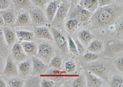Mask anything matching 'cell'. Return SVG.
I'll return each mask as SVG.
<instances>
[{
  "label": "cell",
  "mask_w": 123,
  "mask_h": 87,
  "mask_svg": "<svg viewBox=\"0 0 123 87\" xmlns=\"http://www.w3.org/2000/svg\"><path fill=\"white\" fill-rule=\"evenodd\" d=\"M11 5V0H0V11L5 10Z\"/></svg>",
  "instance_id": "39"
},
{
  "label": "cell",
  "mask_w": 123,
  "mask_h": 87,
  "mask_svg": "<svg viewBox=\"0 0 123 87\" xmlns=\"http://www.w3.org/2000/svg\"><path fill=\"white\" fill-rule=\"evenodd\" d=\"M79 5L92 13H94L98 8V0H81Z\"/></svg>",
  "instance_id": "25"
},
{
  "label": "cell",
  "mask_w": 123,
  "mask_h": 87,
  "mask_svg": "<svg viewBox=\"0 0 123 87\" xmlns=\"http://www.w3.org/2000/svg\"><path fill=\"white\" fill-rule=\"evenodd\" d=\"M11 1L16 11L30 10L32 7L30 0H11Z\"/></svg>",
  "instance_id": "27"
},
{
  "label": "cell",
  "mask_w": 123,
  "mask_h": 87,
  "mask_svg": "<svg viewBox=\"0 0 123 87\" xmlns=\"http://www.w3.org/2000/svg\"><path fill=\"white\" fill-rule=\"evenodd\" d=\"M11 55L15 62H18V63L27 60L28 56L24 52L21 44L19 42H15L11 47Z\"/></svg>",
  "instance_id": "11"
},
{
  "label": "cell",
  "mask_w": 123,
  "mask_h": 87,
  "mask_svg": "<svg viewBox=\"0 0 123 87\" xmlns=\"http://www.w3.org/2000/svg\"><path fill=\"white\" fill-rule=\"evenodd\" d=\"M65 71L60 70V69H55L50 67L44 74L41 75V77H44L45 79H48L53 82H60L63 80L66 77Z\"/></svg>",
  "instance_id": "10"
},
{
  "label": "cell",
  "mask_w": 123,
  "mask_h": 87,
  "mask_svg": "<svg viewBox=\"0 0 123 87\" xmlns=\"http://www.w3.org/2000/svg\"><path fill=\"white\" fill-rule=\"evenodd\" d=\"M87 49L88 52L98 54L104 49V42L99 39H92L87 45Z\"/></svg>",
  "instance_id": "24"
},
{
  "label": "cell",
  "mask_w": 123,
  "mask_h": 87,
  "mask_svg": "<svg viewBox=\"0 0 123 87\" xmlns=\"http://www.w3.org/2000/svg\"><path fill=\"white\" fill-rule=\"evenodd\" d=\"M31 72L33 75H41L46 72L49 67L48 64L45 63L43 61L36 57L35 56H31Z\"/></svg>",
  "instance_id": "9"
},
{
  "label": "cell",
  "mask_w": 123,
  "mask_h": 87,
  "mask_svg": "<svg viewBox=\"0 0 123 87\" xmlns=\"http://www.w3.org/2000/svg\"><path fill=\"white\" fill-rule=\"evenodd\" d=\"M94 36L91 31L87 29L81 30L77 34V38L84 45L87 46L89 44L93 39Z\"/></svg>",
  "instance_id": "21"
},
{
  "label": "cell",
  "mask_w": 123,
  "mask_h": 87,
  "mask_svg": "<svg viewBox=\"0 0 123 87\" xmlns=\"http://www.w3.org/2000/svg\"><path fill=\"white\" fill-rule=\"evenodd\" d=\"M123 14V7L116 4L98 7L89 20L91 29L100 30L112 25Z\"/></svg>",
  "instance_id": "1"
},
{
  "label": "cell",
  "mask_w": 123,
  "mask_h": 87,
  "mask_svg": "<svg viewBox=\"0 0 123 87\" xmlns=\"http://www.w3.org/2000/svg\"><path fill=\"white\" fill-rule=\"evenodd\" d=\"M82 25L78 20L74 18H69L65 22L66 30L70 34L74 33Z\"/></svg>",
  "instance_id": "23"
},
{
  "label": "cell",
  "mask_w": 123,
  "mask_h": 87,
  "mask_svg": "<svg viewBox=\"0 0 123 87\" xmlns=\"http://www.w3.org/2000/svg\"><path fill=\"white\" fill-rule=\"evenodd\" d=\"M109 86L111 87H123V76L119 75H115L113 76L109 82Z\"/></svg>",
  "instance_id": "32"
},
{
  "label": "cell",
  "mask_w": 123,
  "mask_h": 87,
  "mask_svg": "<svg viewBox=\"0 0 123 87\" xmlns=\"http://www.w3.org/2000/svg\"><path fill=\"white\" fill-rule=\"evenodd\" d=\"M2 74L6 77H17L18 76L17 66L11 55H9L6 58Z\"/></svg>",
  "instance_id": "8"
},
{
  "label": "cell",
  "mask_w": 123,
  "mask_h": 87,
  "mask_svg": "<svg viewBox=\"0 0 123 87\" xmlns=\"http://www.w3.org/2000/svg\"><path fill=\"white\" fill-rule=\"evenodd\" d=\"M0 14L3 18L5 27H13L15 20V12L14 9L7 8L5 10L0 11Z\"/></svg>",
  "instance_id": "18"
},
{
  "label": "cell",
  "mask_w": 123,
  "mask_h": 87,
  "mask_svg": "<svg viewBox=\"0 0 123 87\" xmlns=\"http://www.w3.org/2000/svg\"><path fill=\"white\" fill-rule=\"evenodd\" d=\"M92 14L93 13L86 10L79 4H76L74 5L69 14V18H76L81 23V25H83L89 22Z\"/></svg>",
  "instance_id": "4"
},
{
  "label": "cell",
  "mask_w": 123,
  "mask_h": 87,
  "mask_svg": "<svg viewBox=\"0 0 123 87\" xmlns=\"http://www.w3.org/2000/svg\"><path fill=\"white\" fill-rule=\"evenodd\" d=\"M98 58H99V55H98V54L92 53L90 52H85L84 54L82 55V59L87 63H91L92 62L97 61Z\"/></svg>",
  "instance_id": "30"
},
{
  "label": "cell",
  "mask_w": 123,
  "mask_h": 87,
  "mask_svg": "<svg viewBox=\"0 0 123 87\" xmlns=\"http://www.w3.org/2000/svg\"><path fill=\"white\" fill-rule=\"evenodd\" d=\"M84 76L86 80V87H100L104 84V80L89 71H86Z\"/></svg>",
  "instance_id": "16"
},
{
  "label": "cell",
  "mask_w": 123,
  "mask_h": 87,
  "mask_svg": "<svg viewBox=\"0 0 123 87\" xmlns=\"http://www.w3.org/2000/svg\"><path fill=\"white\" fill-rule=\"evenodd\" d=\"M70 4L67 0H62L59 4L57 12L50 23L54 27H60L65 22L68 14L70 12Z\"/></svg>",
  "instance_id": "2"
},
{
  "label": "cell",
  "mask_w": 123,
  "mask_h": 87,
  "mask_svg": "<svg viewBox=\"0 0 123 87\" xmlns=\"http://www.w3.org/2000/svg\"><path fill=\"white\" fill-rule=\"evenodd\" d=\"M91 63L87 70L99 77L103 80H107L109 76V69L107 65L102 62H97V61Z\"/></svg>",
  "instance_id": "5"
},
{
  "label": "cell",
  "mask_w": 123,
  "mask_h": 87,
  "mask_svg": "<svg viewBox=\"0 0 123 87\" xmlns=\"http://www.w3.org/2000/svg\"><path fill=\"white\" fill-rule=\"evenodd\" d=\"M4 26V22L2 16L0 14V27H3Z\"/></svg>",
  "instance_id": "44"
},
{
  "label": "cell",
  "mask_w": 123,
  "mask_h": 87,
  "mask_svg": "<svg viewBox=\"0 0 123 87\" xmlns=\"http://www.w3.org/2000/svg\"><path fill=\"white\" fill-rule=\"evenodd\" d=\"M123 41L111 40L107 42L106 50L110 54H116L123 50Z\"/></svg>",
  "instance_id": "22"
},
{
  "label": "cell",
  "mask_w": 123,
  "mask_h": 87,
  "mask_svg": "<svg viewBox=\"0 0 123 87\" xmlns=\"http://www.w3.org/2000/svg\"><path fill=\"white\" fill-rule=\"evenodd\" d=\"M81 0H67V1L70 3L71 5H76V4H78V3H80V1Z\"/></svg>",
  "instance_id": "42"
},
{
  "label": "cell",
  "mask_w": 123,
  "mask_h": 87,
  "mask_svg": "<svg viewBox=\"0 0 123 87\" xmlns=\"http://www.w3.org/2000/svg\"><path fill=\"white\" fill-rule=\"evenodd\" d=\"M54 82L48 79H43L41 80L40 87H52L54 86Z\"/></svg>",
  "instance_id": "40"
},
{
  "label": "cell",
  "mask_w": 123,
  "mask_h": 87,
  "mask_svg": "<svg viewBox=\"0 0 123 87\" xmlns=\"http://www.w3.org/2000/svg\"></svg>",
  "instance_id": "46"
},
{
  "label": "cell",
  "mask_w": 123,
  "mask_h": 87,
  "mask_svg": "<svg viewBox=\"0 0 123 87\" xmlns=\"http://www.w3.org/2000/svg\"><path fill=\"white\" fill-rule=\"evenodd\" d=\"M30 25H32V23L29 12L24 11L18 14V16L15 17L13 27H28Z\"/></svg>",
  "instance_id": "15"
},
{
  "label": "cell",
  "mask_w": 123,
  "mask_h": 87,
  "mask_svg": "<svg viewBox=\"0 0 123 87\" xmlns=\"http://www.w3.org/2000/svg\"><path fill=\"white\" fill-rule=\"evenodd\" d=\"M76 69V65L73 61H67L65 63V71L67 73H73Z\"/></svg>",
  "instance_id": "35"
},
{
  "label": "cell",
  "mask_w": 123,
  "mask_h": 87,
  "mask_svg": "<svg viewBox=\"0 0 123 87\" xmlns=\"http://www.w3.org/2000/svg\"><path fill=\"white\" fill-rule=\"evenodd\" d=\"M114 0H98V7H103V6H109L113 4Z\"/></svg>",
  "instance_id": "41"
},
{
  "label": "cell",
  "mask_w": 123,
  "mask_h": 87,
  "mask_svg": "<svg viewBox=\"0 0 123 87\" xmlns=\"http://www.w3.org/2000/svg\"><path fill=\"white\" fill-rule=\"evenodd\" d=\"M29 14L31 20L32 25L34 27H42L48 24V20L44 12L39 7L31 8L30 9Z\"/></svg>",
  "instance_id": "7"
},
{
  "label": "cell",
  "mask_w": 123,
  "mask_h": 87,
  "mask_svg": "<svg viewBox=\"0 0 123 87\" xmlns=\"http://www.w3.org/2000/svg\"><path fill=\"white\" fill-rule=\"evenodd\" d=\"M37 57L48 64L52 57L54 56V49L50 44L47 42H41L38 45Z\"/></svg>",
  "instance_id": "3"
},
{
  "label": "cell",
  "mask_w": 123,
  "mask_h": 87,
  "mask_svg": "<svg viewBox=\"0 0 123 87\" xmlns=\"http://www.w3.org/2000/svg\"><path fill=\"white\" fill-rule=\"evenodd\" d=\"M33 33L35 38L39 39L48 40V41L53 40L52 34L49 28L45 26L34 27Z\"/></svg>",
  "instance_id": "17"
},
{
  "label": "cell",
  "mask_w": 123,
  "mask_h": 87,
  "mask_svg": "<svg viewBox=\"0 0 123 87\" xmlns=\"http://www.w3.org/2000/svg\"><path fill=\"white\" fill-rule=\"evenodd\" d=\"M115 66L117 70L123 73V56L117 58L115 61Z\"/></svg>",
  "instance_id": "38"
},
{
  "label": "cell",
  "mask_w": 123,
  "mask_h": 87,
  "mask_svg": "<svg viewBox=\"0 0 123 87\" xmlns=\"http://www.w3.org/2000/svg\"><path fill=\"white\" fill-rule=\"evenodd\" d=\"M3 34V38L6 45L9 48L11 47L15 42H16L17 36L15 34V31L11 27H4L2 28Z\"/></svg>",
  "instance_id": "14"
},
{
  "label": "cell",
  "mask_w": 123,
  "mask_h": 87,
  "mask_svg": "<svg viewBox=\"0 0 123 87\" xmlns=\"http://www.w3.org/2000/svg\"><path fill=\"white\" fill-rule=\"evenodd\" d=\"M67 39L68 50H69V52L74 56H79L80 54H79L78 51L77 50L76 45L75 42H74L73 38L68 35Z\"/></svg>",
  "instance_id": "29"
},
{
  "label": "cell",
  "mask_w": 123,
  "mask_h": 87,
  "mask_svg": "<svg viewBox=\"0 0 123 87\" xmlns=\"http://www.w3.org/2000/svg\"><path fill=\"white\" fill-rule=\"evenodd\" d=\"M115 1H116L117 3H119V4H121V3H123V0H115Z\"/></svg>",
  "instance_id": "45"
},
{
  "label": "cell",
  "mask_w": 123,
  "mask_h": 87,
  "mask_svg": "<svg viewBox=\"0 0 123 87\" xmlns=\"http://www.w3.org/2000/svg\"><path fill=\"white\" fill-rule=\"evenodd\" d=\"M24 85V80L21 77H12L7 81V85L9 87H22Z\"/></svg>",
  "instance_id": "31"
},
{
  "label": "cell",
  "mask_w": 123,
  "mask_h": 87,
  "mask_svg": "<svg viewBox=\"0 0 123 87\" xmlns=\"http://www.w3.org/2000/svg\"><path fill=\"white\" fill-rule=\"evenodd\" d=\"M24 52L29 56H35L37 55L38 46L33 41H23L21 43Z\"/></svg>",
  "instance_id": "20"
},
{
  "label": "cell",
  "mask_w": 123,
  "mask_h": 87,
  "mask_svg": "<svg viewBox=\"0 0 123 87\" xmlns=\"http://www.w3.org/2000/svg\"><path fill=\"white\" fill-rule=\"evenodd\" d=\"M49 30L52 34L53 40L55 41L58 48L63 53H67L68 50L67 47V39L64 34L56 27L52 25L49 27Z\"/></svg>",
  "instance_id": "6"
},
{
  "label": "cell",
  "mask_w": 123,
  "mask_h": 87,
  "mask_svg": "<svg viewBox=\"0 0 123 87\" xmlns=\"http://www.w3.org/2000/svg\"><path fill=\"white\" fill-rule=\"evenodd\" d=\"M60 2L61 1L60 0H51L46 5L44 14L49 23H50L53 20Z\"/></svg>",
  "instance_id": "13"
},
{
  "label": "cell",
  "mask_w": 123,
  "mask_h": 87,
  "mask_svg": "<svg viewBox=\"0 0 123 87\" xmlns=\"http://www.w3.org/2000/svg\"><path fill=\"white\" fill-rule=\"evenodd\" d=\"M31 3L40 9L45 8L46 5L51 1V0H30Z\"/></svg>",
  "instance_id": "36"
},
{
  "label": "cell",
  "mask_w": 123,
  "mask_h": 87,
  "mask_svg": "<svg viewBox=\"0 0 123 87\" xmlns=\"http://www.w3.org/2000/svg\"><path fill=\"white\" fill-rule=\"evenodd\" d=\"M73 87H86V80L84 75H80L73 80L71 83Z\"/></svg>",
  "instance_id": "33"
},
{
  "label": "cell",
  "mask_w": 123,
  "mask_h": 87,
  "mask_svg": "<svg viewBox=\"0 0 123 87\" xmlns=\"http://www.w3.org/2000/svg\"><path fill=\"white\" fill-rule=\"evenodd\" d=\"M9 55V47L3 38L2 28H0V74L3 71L5 61Z\"/></svg>",
  "instance_id": "12"
},
{
  "label": "cell",
  "mask_w": 123,
  "mask_h": 87,
  "mask_svg": "<svg viewBox=\"0 0 123 87\" xmlns=\"http://www.w3.org/2000/svg\"><path fill=\"white\" fill-rule=\"evenodd\" d=\"M15 34L19 43H21L23 41H33L35 38L34 33L32 31L18 30L15 31Z\"/></svg>",
  "instance_id": "26"
},
{
  "label": "cell",
  "mask_w": 123,
  "mask_h": 87,
  "mask_svg": "<svg viewBox=\"0 0 123 87\" xmlns=\"http://www.w3.org/2000/svg\"><path fill=\"white\" fill-rule=\"evenodd\" d=\"M31 61L28 60H25L23 61L20 62L17 65L18 76L22 79H25L31 72Z\"/></svg>",
  "instance_id": "19"
},
{
  "label": "cell",
  "mask_w": 123,
  "mask_h": 87,
  "mask_svg": "<svg viewBox=\"0 0 123 87\" xmlns=\"http://www.w3.org/2000/svg\"><path fill=\"white\" fill-rule=\"evenodd\" d=\"M24 80V87H40V82L41 79L37 76H28Z\"/></svg>",
  "instance_id": "28"
},
{
  "label": "cell",
  "mask_w": 123,
  "mask_h": 87,
  "mask_svg": "<svg viewBox=\"0 0 123 87\" xmlns=\"http://www.w3.org/2000/svg\"><path fill=\"white\" fill-rule=\"evenodd\" d=\"M7 83L2 79H0V87H7Z\"/></svg>",
  "instance_id": "43"
},
{
  "label": "cell",
  "mask_w": 123,
  "mask_h": 87,
  "mask_svg": "<svg viewBox=\"0 0 123 87\" xmlns=\"http://www.w3.org/2000/svg\"><path fill=\"white\" fill-rule=\"evenodd\" d=\"M74 42H75L76 45L77 50L78 51V53L80 54V55H82L84 54V52H86L85 47H84V45H83V44L81 43V41L76 38H73Z\"/></svg>",
  "instance_id": "37"
},
{
  "label": "cell",
  "mask_w": 123,
  "mask_h": 87,
  "mask_svg": "<svg viewBox=\"0 0 123 87\" xmlns=\"http://www.w3.org/2000/svg\"><path fill=\"white\" fill-rule=\"evenodd\" d=\"M49 67L55 68V69H60L62 65V60L61 58L59 56H54L51 58L49 63H48Z\"/></svg>",
  "instance_id": "34"
}]
</instances>
